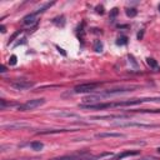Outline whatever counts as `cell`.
I'll return each mask as SVG.
<instances>
[{"label": "cell", "instance_id": "obj_8", "mask_svg": "<svg viewBox=\"0 0 160 160\" xmlns=\"http://www.w3.org/2000/svg\"><path fill=\"white\" fill-rule=\"evenodd\" d=\"M11 86L16 90H26V89L32 88L34 84L30 82V81H26V80H16V81L11 82Z\"/></svg>", "mask_w": 160, "mask_h": 160}, {"label": "cell", "instance_id": "obj_9", "mask_svg": "<svg viewBox=\"0 0 160 160\" xmlns=\"http://www.w3.org/2000/svg\"><path fill=\"white\" fill-rule=\"evenodd\" d=\"M36 22H38V15L34 14V12L26 15V16L22 19V24L26 25V26H32V25H35Z\"/></svg>", "mask_w": 160, "mask_h": 160}, {"label": "cell", "instance_id": "obj_14", "mask_svg": "<svg viewBox=\"0 0 160 160\" xmlns=\"http://www.w3.org/2000/svg\"><path fill=\"white\" fill-rule=\"evenodd\" d=\"M30 148H31L32 150H35V151H40V150H42L44 144H42L41 141H32V142L30 144Z\"/></svg>", "mask_w": 160, "mask_h": 160}, {"label": "cell", "instance_id": "obj_25", "mask_svg": "<svg viewBox=\"0 0 160 160\" xmlns=\"http://www.w3.org/2000/svg\"><path fill=\"white\" fill-rule=\"evenodd\" d=\"M158 9H159V12H160V4H159V6H158Z\"/></svg>", "mask_w": 160, "mask_h": 160}, {"label": "cell", "instance_id": "obj_16", "mask_svg": "<svg viewBox=\"0 0 160 160\" xmlns=\"http://www.w3.org/2000/svg\"><path fill=\"white\" fill-rule=\"evenodd\" d=\"M116 44H118V45H120V46H121V45H126V44H128V38H126L125 35L119 36V38H118V40H116Z\"/></svg>", "mask_w": 160, "mask_h": 160}, {"label": "cell", "instance_id": "obj_15", "mask_svg": "<svg viewBox=\"0 0 160 160\" xmlns=\"http://www.w3.org/2000/svg\"><path fill=\"white\" fill-rule=\"evenodd\" d=\"M102 49H104L102 42H101L100 40H95V41H94V50H95L96 52H101Z\"/></svg>", "mask_w": 160, "mask_h": 160}, {"label": "cell", "instance_id": "obj_13", "mask_svg": "<svg viewBox=\"0 0 160 160\" xmlns=\"http://www.w3.org/2000/svg\"><path fill=\"white\" fill-rule=\"evenodd\" d=\"M146 62H148V65H149L152 70H155V71H159V70H160V66H159V64L156 62L155 59H152V58H148V59H146Z\"/></svg>", "mask_w": 160, "mask_h": 160}, {"label": "cell", "instance_id": "obj_19", "mask_svg": "<svg viewBox=\"0 0 160 160\" xmlns=\"http://www.w3.org/2000/svg\"><path fill=\"white\" fill-rule=\"evenodd\" d=\"M9 62H10V65H15L16 64V55H11L9 59Z\"/></svg>", "mask_w": 160, "mask_h": 160}, {"label": "cell", "instance_id": "obj_18", "mask_svg": "<svg viewBox=\"0 0 160 160\" xmlns=\"http://www.w3.org/2000/svg\"><path fill=\"white\" fill-rule=\"evenodd\" d=\"M119 14V10L116 9V8H114V9H111V11H110V20L111 21H114V19H115V16Z\"/></svg>", "mask_w": 160, "mask_h": 160}, {"label": "cell", "instance_id": "obj_5", "mask_svg": "<svg viewBox=\"0 0 160 160\" xmlns=\"http://www.w3.org/2000/svg\"><path fill=\"white\" fill-rule=\"evenodd\" d=\"M99 85H100L99 82H86V84H80V85H76V86L72 89V92H74V94L91 92V91H94Z\"/></svg>", "mask_w": 160, "mask_h": 160}, {"label": "cell", "instance_id": "obj_21", "mask_svg": "<svg viewBox=\"0 0 160 160\" xmlns=\"http://www.w3.org/2000/svg\"><path fill=\"white\" fill-rule=\"evenodd\" d=\"M139 160H159V159L154 158V156H146V158H142V159H139Z\"/></svg>", "mask_w": 160, "mask_h": 160}, {"label": "cell", "instance_id": "obj_6", "mask_svg": "<svg viewBox=\"0 0 160 160\" xmlns=\"http://www.w3.org/2000/svg\"><path fill=\"white\" fill-rule=\"evenodd\" d=\"M114 126H120V128H156L158 125L134 122V121H118V122H114Z\"/></svg>", "mask_w": 160, "mask_h": 160}, {"label": "cell", "instance_id": "obj_7", "mask_svg": "<svg viewBox=\"0 0 160 160\" xmlns=\"http://www.w3.org/2000/svg\"><path fill=\"white\" fill-rule=\"evenodd\" d=\"M2 128L9 129V130H20V129L30 128V124L24 122V121H12V122H9V124H4Z\"/></svg>", "mask_w": 160, "mask_h": 160}, {"label": "cell", "instance_id": "obj_11", "mask_svg": "<svg viewBox=\"0 0 160 160\" xmlns=\"http://www.w3.org/2000/svg\"><path fill=\"white\" fill-rule=\"evenodd\" d=\"M140 151H138V150H126V151H122L121 154H118V155H115L114 158H112V160H121V159H124V158H126V156H131V155H138Z\"/></svg>", "mask_w": 160, "mask_h": 160}, {"label": "cell", "instance_id": "obj_23", "mask_svg": "<svg viewBox=\"0 0 160 160\" xmlns=\"http://www.w3.org/2000/svg\"><path fill=\"white\" fill-rule=\"evenodd\" d=\"M0 71H1V72H5V71H6V68H5L4 65H2V66H1V70H0Z\"/></svg>", "mask_w": 160, "mask_h": 160}, {"label": "cell", "instance_id": "obj_24", "mask_svg": "<svg viewBox=\"0 0 160 160\" xmlns=\"http://www.w3.org/2000/svg\"><path fill=\"white\" fill-rule=\"evenodd\" d=\"M0 29H1V32H5V26H4V25H1Z\"/></svg>", "mask_w": 160, "mask_h": 160}, {"label": "cell", "instance_id": "obj_2", "mask_svg": "<svg viewBox=\"0 0 160 160\" xmlns=\"http://www.w3.org/2000/svg\"><path fill=\"white\" fill-rule=\"evenodd\" d=\"M139 86L138 85H130V86H121V88H116V89H110V90H106L104 92H99V94H95V95H90L88 98L84 99L85 102H94V101H98V100H101L102 98H108V96H114V95H119V94H124V92H128V91H134L135 89H138Z\"/></svg>", "mask_w": 160, "mask_h": 160}, {"label": "cell", "instance_id": "obj_17", "mask_svg": "<svg viewBox=\"0 0 160 160\" xmlns=\"http://www.w3.org/2000/svg\"><path fill=\"white\" fill-rule=\"evenodd\" d=\"M136 14H138L136 9H134V8H128V9H126V15H128V16L134 18V16H136Z\"/></svg>", "mask_w": 160, "mask_h": 160}, {"label": "cell", "instance_id": "obj_10", "mask_svg": "<svg viewBox=\"0 0 160 160\" xmlns=\"http://www.w3.org/2000/svg\"><path fill=\"white\" fill-rule=\"evenodd\" d=\"M68 131H76L75 129H54V130H40L38 131L39 135H49V134H60V132H68Z\"/></svg>", "mask_w": 160, "mask_h": 160}, {"label": "cell", "instance_id": "obj_1", "mask_svg": "<svg viewBox=\"0 0 160 160\" xmlns=\"http://www.w3.org/2000/svg\"><path fill=\"white\" fill-rule=\"evenodd\" d=\"M159 98H150V99H130V100H124V101H115V102H99V104H82L80 108L82 109H96V110H102L108 108H120V106H132V105H139L146 101H159Z\"/></svg>", "mask_w": 160, "mask_h": 160}, {"label": "cell", "instance_id": "obj_22", "mask_svg": "<svg viewBox=\"0 0 160 160\" xmlns=\"http://www.w3.org/2000/svg\"><path fill=\"white\" fill-rule=\"evenodd\" d=\"M140 111H142V112H160V109L159 110H148V109H145V110H140Z\"/></svg>", "mask_w": 160, "mask_h": 160}, {"label": "cell", "instance_id": "obj_20", "mask_svg": "<svg viewBox=\"0 0 160 160\" xmlns=\"http://www.w3.org/2000/svg\"><path fill=\"white\" fill-rule=\"evenodd\" d=\"M95 9H96V12H98V14H104V6L99 5V6H96Z\"/></svg>", "mask_w": 160, "mask_h": 160}, {"label": "cell", "instance_id": "obj_12", "mask_svg": "<svg viewBox=\"0 0 160 160\" xmlns=\"http://www.w3.org/2000/svg\"><path fill=\"white\" fill-rule=\"evenodd\" d=\"M95 136L96 138H124V134H120V132H99Z\"/></svg>", "mask_w": 160, "mask_h": 160}, {"label": "cell", "instance_id": "obj_26", "mask_svg": "<svg viewBox=\"0 0 160 160\" xmlns=\"http://www.w3.org/2000/svg\"><path fill=\"white\" fill-rule=\"evenodd\" d=\"M158 151H159V152H160V148H159V149H158Z\"/></svg>", "mask_w": 160, "mask_h": 160}, {"label": "cell", "instance_id": "obj_4", "mask_svg": "<svg viewBox=\"0 0 160 160\" xmlns=\"http://www.w3.org/2000/svg\"><path fill=\"white\" fill-rule=\"evenodd\" d=\"M45 104V99H32V100H28L26 102L21 104L18 106V110L19 111H29V110H34L41 105Z\"/></svg>", "mask_w": 160, "mask_h": 160}, {"label": "cell", "instance_id": "obj_3", "mask_svg": "<svg viewBox=\"0 0 160 160\" xmlns=\"http://www.w3.org/2000/svg\"><path fill=\"white\" fill-rule=\"evenodd\" d=\"M106 155H111L110 152H104L100 155H91L89 151H81V152H74L70 155H62V156H58V158H52L50 160H96L100 159L102 156Z\"/></svg>", "mask_w": 160, "mask_h": 160}]
</instances>
